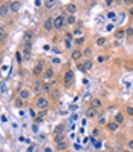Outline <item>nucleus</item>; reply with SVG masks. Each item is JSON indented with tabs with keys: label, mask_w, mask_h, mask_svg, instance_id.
<instances>
[{
	"label": "nucleus",
	"mask_w": 133,
	"mask_h": 152,
	"mask_svg": "<svg viewBox=\"0 0 133 152\" xmlns=\"http://www.w3.org/2000/svg\"><path fill=\"white\" fill-rule=\"evenodd\" d=\"M107 58H109V55H99V57L97 58V62H98V63H104Z\"/></svg>",
	"instance_id": "29"
},
{
	"label": "nucleus",
	"mask_w": 133,
	"mask_h": 152,
	"mask_svg": "<svg viewBox=\"0 0 133 152\" xmlns=\"http://www.w3.org/2000/svg\"><path fill=\"white\" fill-rule=\"evenodd\" d=\"M124 120H125L124 114H123V112H118V114L115 115V120H113V121L118 123V125H123V123H124Z\"/></svg>",
	"instance_id": "16"
},
{
	"label": "nucleus",
	"mask_w": 133,
	"mask_h": 152,
	"mask_svg": "<svg viewBox=\"0 0 133 152\" xmlns=\"http://www.w3.org/2000/svg\"><path fill=\"white\" fill-rule=\"evenodd\" d=\"M107 129H109L110 132H116V131L119 129V125L115 123V121H109V123H107Z\"/></svg>",
	"instance_id": "13"
},
{
	"label": "nucleus",
	"mask_w": 133,
	"mask_h": 152,
	"mask_svg": "<svg viewBox=\"0 0 133 152\" xmlns=\"http://www.w3.org/2000/svg\"><path fill=\"white\" fill-rule=\"evenodd\" d=\"M129 14H130V16H132V17H133V6H132V8H130V9H129Z\"/></svg>",
	"instance_id": "45"
},
{
	"label": "nucleus",
	"mask_w": 133,
	"mask_h": 152,
	"mask_svg": "<svg viewBox=\"0 0 133 152\" xmlns=\"http://www.w3.org/2000/svg\"><path fill=\"white\" fill-rule=\"evenodd\" d=\"M0 79H2V72H0Z\"/></svg>",
	"instance_id": "48"
},
{
	"label": "nucleus",
	"mask_w": 133,
	"mask_h": 152,
	"mask_svg": "<svg viewBox=\"0 0 133 152\" xmlns=\"http://www.w3.org/2000/svg\"><path fill=\"white\" fill-rule=\"evenodd\" d=\"M61 141H66V140H64V134L55 135V143H61Z\"/></svg>",
	"instance_id": "27"
},
{
	"label": "nucleus",
	"mask_w": 133,
	"mask_h": 152,
	"mask_svg": "<svg viewBox=\"0 0 133 152\" xmlns=\"http://www.w3.org/2000/svg\"><path fill=\"white\" fill-rule=\"evenodd\" d=\"M132 28H133V23H132Z\"/></svg>",
	"instance_id": "51"
},
{
	"label": "nucleus",
	"mask_w": 133,
	"mask_h": 152,
	"mask_svg": "<svg viewBox=\"0 0 133 152\" xmlns=\"http://www.w3.org/2000/svg\"><path fill=\"white\" fill-rule=\"evenodd\" d=\"M9 9L12 11V12H17L18 9H20V6H22V3L20 2H9Z\"/></svg>",
	"instance_id": "12"
},
{
	"label": "nucleus",
	"mask_w": 133,
	"mask_h": 152,
	"mask_svg": "<svg viewBox=\"0 0 133 152\" xmlns=\"http://www.w3.org/2000/svg\"><path fill=\"white\" fill-rule=\"evenodd\" d=\"M83 66H84V69H86V71H90V69H92V66H93V62H92L90 58H86L84 63H83Z\"/></svg>",
	"instance_id": "20"
},
{
	"label": "nucleus",
	"mask_w": 133,
	"mask_h": 152,
	"mask_svg": "<svg viewBox=\"0 0 133 152\" xmlns=\"http://www.w3.org/2000/svg\"><path fill=\"white\" fill-rule=\"evenodd\" d=\"M57 3H58V2H55V0H46V2H44V6L47 9H52V8H55Z\"/></svg>",
	"instance_id": "23"
},
{
	"label": "nucleus",
	"mask_w": 133,
	"mask_h": 152,
	"mask_svg": "<svg viewBox=\"0 0 133 152\" xmlns=\"http://www.w3.org/2000/svg\"><path fill=\"white\" fill-rule=\"evenodd\" d=\"M15 55H17V62H18V65H22V52H17Z\"/></svg>",
	"instance_id": "39"
},
{
	"label": "nucleus",
	"mask_w": 133,
	"mask_h": 152,
	"mask_svg": "<svg viewBox=\"0 0 133 152\" xmlns=\"http://www.w3.org/2000/svg\"><path fill=\"white\" fill-rule=\"evenodd\" d=\"M32 132H34V134L38 132V126H37V125H32Z\"/></svg>",
	"instance_id": "40"
},
{
	"label": "nucleus",
	"mask_w": 133,
	"mask_h": 152,
	"mask_svg": "<svg viewBox=\"0 0 133 152\" xmlns=\"http://www.w3.org/2000/svg\"><path fill=\"white\" fill-rule=\"evenodd\" d=\"M63 80H64V86H66V88H69V86L72 85V81H73V72H72L71 69H69V71H66L64 79H63Z\"/></svg>",
	"instance_id": "3"
},
{
	"label": "nucleus",
	"mask_w": 133,
	"mask_h": 152,
	"mask_svg": "<svg viewBox=\"0 0 133 152\" xmlns=\"http://www.w3.org/2000/svg\"><path fill=\"white\" fill-rule=\"evenodd\" d=\"M115 37H116V40H119V38H124V37H125V29L119 28V29L115 32Z\"/></svg>",
	"instance_id": "21"
},
{
	"label": "nucleus",
	"mask_w": 133,
	"mask_h": 152,
	"mask_svg": "<svg viewBox=\"0 0 133 152\" xmlns=\"http://www.w3.org/2000/svg\"><path fill=\"white\" fill-rule=\"evenodd\" d=\"M52 79H54V69L52 68H47L44 71V80L47 81V80H52Z\"/></svg>",
	"instance_id": "15"
},
{
	"label": "nucleus",
	"mask_w": 133,
	"mask_h": 152,
	"mask_svg": "<svg viewBox=\"0 0 133 152\" xmlns=\"http://www.w3.org/2000/svg\"><path fill=\"white\" fill-rule=\"evenodd\" d=\"M64 25H66V17L63 14H58L57 17H54V29L60 31V29L64 28Z\"/></svg>",
	"instance_id": "1"
},
{
	"label": "nucleus",
	"mask_w": 133,
	"mask_h": 152,
	"mask_svg": "<svg viewBox=\"0 0 133 152\" xmlns=\"http://www.w3.org/2000/svg\"><path fill=\"white\" fill-rule=\"evenodd\" d=\"M18 99H22L23 101H25V100H28V99H29V91L22 89L20 92H18Z\"/></svg>",
	"instance_id": "17"
},
{
	"label": "nucleus",
	"mask_w": 133,
	"mask_h": 152,
	"mask_svg": "<svg viewBox=\"0 0 133 152\" xmlns=\"http://www.w3.org/2000/svg\"><path fill=\"white\" fill-rule=\"evenodd\" d=\"M43 92H52V88H51V85L46 81V83H43Z\"/></svg>",
	"instance_id": "26"
},
{
	"label": "nucleus",
	"mask_w": 133,
	"mask_h": 152,
	"mask_svg": "<svg viewBox=\"0 0 133 152\" xmlns=\"http://www.w3.org/2000/svg\"><path fill=\"white\" fill-rule=\"evenodd\" d=\"M52 63H54V65H60V63H61V60H60L58 57H54V58H52Z\"/></svg>",
	"instance_id": "38"
},
{
	"label": "nucleus",
	"mask_w": 133,
	"mask_h": 152,
	"mask_svg": "<svg viewBox=\"0 0 133 152\" xmlns=\"http://www.w3.org/2000/svg\"><path fill=\"white\" fill-rule=\"evenodd\" d=\"M32 40H34V31H31V29H28L23 32V43H32Z\"/></svg>",
	"instance_id": "4"
},
{
	"label": "nucleus",
	"mask_w": 133,
	"mask_h": 152,
	"mask_svg": "<svg viewBox=\"0 0 133 152\" xmlns=\"http://www.w3.org/2000/svg\"><path fill=\"white\" fill-rule=\"evenodd\" d=\"M113 29V25H107L106 26V31H112Z\"/></svg>",
	"instance_id": "43"
},
{
	"label": "nucleus",
	"mask_w": 133,
	"mask_h": 152,
	"mask_svg": "<svg viewBox=\"0 0 133 152\" xmlns=\"http://www.w3.org/2000/svg\"><path fill=\"white\" fill-rule=\"evenodd\" d=\"M75 45H77V46H81V45H84V37H78V38L75 40Z\"/></svg>",
	"instance_id": "28"
},
{
	"label": "nucleus",
	"mask_w": 133,
	"mask_h": 152,
	"mask_svg": "<svg viewBox=\"0 0 133 152\" xmlns=\"http://www.w3.org/2000/svg\"><path fill=\"white\" fill-rule=\"evenodd\" d=\"M32 92H35V94L43 92V83H41V80H35V83H34V88H32Z\"/></svg>",
	"instance_id": "8"
},
{
	"label": "nucleus",
	"mask_w": 133,
	"mask_h": 152,
	"mask_svg": "<svg viewBox=\"0 0 133 152\" xmlns=\"http://www.w3.org/2000/svg\"><path fill=\"white\" fill-rule=\"evenodd\" d=\"M123 152H132V151H130V149H124Z\"/></svg>",
	"instance_id": "47"
},
{
	"label": "nucleus",
	"mask_w": 133,
	"mask_h": 152,
	"mask_svg": "<svg viewBox=\"0 0 133 152\" xmlns=\"http://www.w3.org/2000/svg\"><path fill=\"white\" fill-rule=\"evenodd\" d=\"M23 54L26 60L31 58V43H23Z\"/></svg>",
	"instance_id": "11"
},
{
	"label": "nucleus",
	"mask_w": 133,
	"mask_h": 152,
	"mask_svg": "<svg viewBox=\"0 0 133 152\" xmlns=\"http://www.w3.org/2000/svg\"><path fill=\"white\" fill-rule=\"evenodd\" d=\"M81 57H83V51H80V49H73V51H72V58H73L75 62H78Z\"/></svg>",
	"instance_id": "14"
},
{
	"label": "nucleus",
	"mask_w": 133,
	"mask_h": 152,
	"mask_svg": "<svg viewBox=\"0 0 133 152\" xmlns=\"http://www.w3.org/2000/svg\"><path fill=\"white\" fill-rule=\"evenodd\" d=\"M90 54H92V49H90V48H86V49H84V52H83V55H86V57H90Z\"/></svg>",
	"instance_id": "33"
},
{
	"label": "nucleus",
	"mask_w": 133,
	"mask_h": 152,
	"mask_svg": "<svg viewBox=\"0 0 133 152\" xmlns=\"http://www.w3.org/2000/svg\"><path fill=\"white\" fill-rule=\"evenodd\" d=\"M73 34H75V36H78V37H83V36H81V34H83V29H80V28H78V29H75V31H73Z\"/></svg>",
	"instance_id": "37"
},
{
	"label": "nucleus",
	"mask_w": 133,
	"mask_h": 152,
	"mask_svg": "<svg viewBox=\"0 0 133 152\" xmlns=\"http://www.w3.org/2000/svg\"><path fill=\"white\" fill-rule=\"evenodd\" d=\"M72 37L73 36H72L71 32H67V34H66V40H72Z\"/></svg>",
	"instance_id": "41"
},
{
	"label": "nucleus",
	"mask_w": 133,
	"mask_h": 152,
	"mask_svg": "<svg viewBox=\"0 0 133 152\" xmlns=\"http://www.w3.org/2000/svg\"><path fill=\"white\" fill-rule=\"evenodd\" d=\"M43 29L44 31H52L54 29V18L52 17H47L43 22Z\"/></svg>",
	"instance_id": "5"
},
{
	"label": "nucleus",
	"mask_w": 133,
	"mask_h": 152,
	"mask_svg": "<svg viewBox=\"0 0 133 152\" xmlns=\"http://www.w3.org/2000/svg\"><path fill=\"white\" fill-rule=\"evenodd\" d=\"M61 134H64V125L55 126V129H54V135H61Z\"/></svg>",
	"instance_id": "18"
},
{
	"label": "nucleus",
	"mask_w": 133,
	"mask_h": 152,
	"mask_svg": "<svg viewBox=\"0 0 133 152\" xmlns=\"http://www.w3.org/2000/svg\"><path fill=\"white\" fill-rule=\"evenodd\" d=\"M35 106L38 109H41V111H47V107H49V100L46 99V97H37L35 100Z\"/></svg>",
	"instance_id": "2"
},
{
	"label": "nucleus",
	"mask_w": 133,
	"mask_h": 152,
	"mask_svg": "<svg viewBox=\"0 0 133 152\" xmlns=\"http://www.w3.org/2000/svg\"><path fill=\"white\" fill-rule=\"evenodd\" d=\"M125 112H127V115H130V117H133V106H129L125 107Z\"/></svg>",
	"instance_id": "31"
},
{
	"label": "nucleus",
	"mask_w": 133,
	"mask_h": 152,
	"mask_svg": "<svg viewBox=\"0 0 133 152\" xmlns=\"http://www.w3.org/2000/svg\"><path fill=\"white\" fill-rule=\"evenodd\" d=\"M86 117L87 118H97V111L92 109V107H89L87 111H86Z\"/></svg>",
	"instance_id": "19"
},
{
	"label": "nucleus",
	"mask_w": 133,
	"mask_h": 152,
	"mask_svg": "<svg viewBox=\"0 0 133 152\" xmlns=\"http://www.w3.org/2000/svg\"><path fill=\"white\" fill-rule=\"evenodd\" d=\"M101 106H103V101H101L99 99H92V100H90V106H89V107H92V109L98 111Z\"/></svg>",
	"instance_id": "7"
},
{
	"label": "nucleus",
	"mask_w": 133,
	"mask_h": 152,
	"mask_svg": "<svg viewBox=\"0 0 133 152\" xmlns=\"http://www.w3.org/2000/svg\"><path fill=\"white\" fill-rule=\"evenodd\" d=\"M125 34H127V36L130 37V36H132V34H133V28H132V26H129V28H127V29H125Z\"/></svg>",
	"instance_id": "36"
},
{
	"label": "nucleus",
	"mask_w": 133,
	"mask_h": 152,
	"mask_svg": "<svg viewBox=\"0 0 133 152\" xmlns=\"http://www.w3.org/2000/svg\"><path fill=\"white\" fill-rule=\"evenodd\" d=\"M107 17H109V18H112V20H115L116 14L113 12V11H110V12H107Z\"/></svg>",
	"instance_id": "35"
},
{
	"label": "nucleus",
	"mask_w": 133,
	"mask_h": 152,
	"mask_svg": "<svg viewBox=\"0 0 133 152\" xmlns=\"http://www.w3.org/2000/svg\"><path fill=\"white\" fill-rule=\"evenodd\" d=\"M0 5H2V2H0Z\"/></svg>",
	"instance_id": "52"
},
{
	"label": "nucleus",
	"mask_w": 133,
	"mask_h": 152,
	"mask_svg": "<svg viewBox=\"0 0 133 152\" xmlns=\"http://www.w3.org/2000/svg\"><path fill=\"white\" fill-rule=\"evenodd\" d=\"M15 106H17V107H22V106H23V100H22V99H17V100H15Z\"/></svg>",
	"instance_id": "34"
},
{
	"label": "nucleus",
	"mask_w": 133,
	"mask_h": 152,
	"mask_svg": "<svg viewBox=\"0 0 133 152\" xmlns=\"http://www.w3.org/2000/svg\"><path fill=\"white\" fill-rule=\"evenodd\" d=\"M44 152H52V149L51 148H44Z\"/></svg>",
	"instance_id": "46"
},
{
	"label": "nucleus",
	"mask_w": 133,
	"mask_h": 152,
	"mask_svg": "<svg viewBox=\"0 0 133 152\" xmlns=\"http://www.w3.org/2000/svg\"><path fill=\"white\" fill-rule=\"evenodd\" d=\"M66 23H67V25H75V23H77V17H75V16H67V17H66Z\"/></svg>",
	"instance_id": "24"
},
{
	"label": "nucleus",
	"mask_w": 133,
	"mask_h": 152,
	"mask_svg": "<svg viewBox=\"0 0 133 152\" xmlns=\"http://www.w3.org/2000/svg\"><path fill=\"white\" fill-rule=\"evenodd\" d=\"M106 42H107L106 37H98V38H97V45L98 46H104V45H106Z\"/></svg>",
	"instance_id": "25"
},
{
	"label": "nucleus",
	"mask_w": 133,
	"mask_h": 152,
	"mask_svg": "<svg viewBox=\"0 0 133 152\" xmlns=\"http://www.w3.org/2000/svg\"><path fill=\"white\" fill-rule=\"evenodd\" d=\"M129 149H130V151L133 149V138L130 140V141H129Z\"/></svg>",
	"instance_id": "42"
},
{
	"label": "nucleus",
	"mask_w": 133,
	"mask_h": 152,
	"mask_svg": "<svg viewBox=\"0 0 133 152\" xmlns=\"http://www.w3.org/2000/svg\"><path fill=\"white\" fill-rule=\"evenodd\" d=\"M0 63H2V57H0Z\"/></svg>",
	"instance_id": "49"
},
{
	"label": "nucleus",
	"mask_w": 133,
	"mask_h": 152,
	"mask_svg": "<svg viewBox=\"0 0 133 152\" xmlns=\"http://www.w3.org/2000/svg\"><path fill=\"white\" fill-rule=\"evenodd\" d=\"M66 11H67L69 16H75V12L78 11V6H77L75 3H69V5L66 6Z\"/></svg>",
	"instance_id": "9"
},
{
	"label": "nucleus",
	"mask_w": 133,
	"mask_h": 152,
	"mask_svg": "<svg viewBox=\"0 0 133 152\" xmlns=\"http://www.w3.org/2000/svg\"><path fill=\"white\" fill-rule=\"evenodd\" d=\"M104 123H106V120H104V118L101 117V118H99V125H104Z\"/></svg>",
	"instance_id": "44"
},
{
	"label": "nucleus",
	"mask_w": 133,
	"mask_h": 152,
	"mask_svg": "<svg viewBox=\"0 0 133 152\" xmlns=\"http://www.w3.org/2000/svg\"><path fill=\"white\" fill-rule=\"evenodd\" d=\"M43 65H44L43 62H40V63H38V65H37L35 68L32 69V74H34V75H41V74L44 72V69H43Z\"/></svg>",
	"instance_id": "10"
},
{
	"label": "nucleus",
	"mask_w": 133,
	"mask_h": 152,
	"mask_svg": "<svg viewBox=\"0 0 133 152\" xmlns=\"http://www.w3.org/2000/svg\"><path fill=\"white\" fill-rule=\"evenodd\" d=\"M132 5H133V0H132Z\"/></svg>",
	"instance_id": "50"
},
{
	"label": "nucleus",
	"mask_w": 133,
	"mask_h": 152,
	"mask_svg": "<svg viewBox=\"0 0 133 152\" xmlns=\"http://www.w3.org/2000/svg\"><path fill=\"white\" fill-rule=\"evenodd\" d=\"M69 148V143L67 141H61V143H57V149L58 151H66Z\"/></svg>",
	"instance_id": "22"
},
{
	"label": "nucleus",
	"mask_w": 133,
	"mask_h": 152,
	"mask_svg": "<svg viewBox=\"0 0 133 152\" xmlns=\"http://www.w3.org/2000/svg\"><path fill=\"white\" fill-rule=\"evenodd\" d=\"M9 12H11L9 5L8 3H2V5H0V17H6Z\"/></svg>",
	"instance_id": "6"
},
{
	"label": "nucleus",
	"mask_w": 133,
	"mask_h": 152,
	"mask_svg": "<svg viewBox=\"0 0 133 152\" xmlns=\"http://www.w3.org/2000/svg\"><path fill=\"white\" fill-rule=\"evenodd\" d=\"M5 38H6V32H5L3 28H0V42H3Z\"/></svg>",
	"instance_id": "30"
},
{
	"label": "nucleus",
	"mask_w": 133,
	"mask_h": 152,
	"mask_svg": "<svg viewBox=\"0 0 133 152\" xmlns=\"http://www.w3.org/2000/svg\"><path fill=\"white\" fill-rule=\"evenodd\" d=\"M64 46H66V49H71L72 48V40H66V38H64Z\"/></svg>",
	"instance_id": "32"
}]
</instances>
